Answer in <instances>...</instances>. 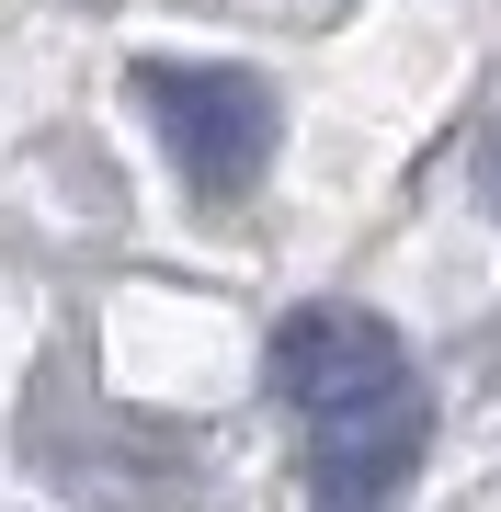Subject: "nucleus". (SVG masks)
<instances>
[{
    "label": "nucleus",
    "mask_w": 501,
    "mask_h": 512,
    "mask_svg": "<svg viewBox=\"0 0 501 512\" xmlns=\"http://www.w3.org/2000/svg\"><path fill=\"white\" fill-rule=\"evenodd\" d=\"M137 103L160 114L183 183L205 194H251L262 148H274V92L251 69H137Z\"/></svg>",
    "instance_id": "f257e3e1"
},
{
    "label": "nucleus",
    "mask_w": 501,
    "mask_h": 512,
    "mask_svg": "<svg viewBox=\"0 0 501 512\" xmlns=\"http://www.w3.org/2000/svg\"><path fill=\"white\" fill-rule=\"evenodd\" d=\"M274 387L308 421H342V410L399 399L410 365H399V330L388 319H365V308H297V319L274 330Z\"/></svg>",
    "instance_id": "f03ea898"
},
{
    "label": "nucleus",
    "mask_w": 501,
    "mask_h": 512,
    "mask_svg": "<svg viewBox=\"0 0 501 512\" xmlns=\"http://www.w3.org/2000/svg\"><path fill=\"white\" fill-rule=\"evenodd\" d=\"M422 456V399H376V410H342L319 421V512H376L399 490V467Z\"/></svg>",
    "instance_id": "7ed1b4c3"
},
{
    "label": "nucleus",
    "mask_w": 501,
    "mask_h": 512,
    "mask_svg": "<svg viewBox=\"0 0 501 512\" xmlns=\"http://www.w3.org/2000/svg\"><path fill=\"white\" fill-rule=\"evenodd\" d=\"M479 194L501 205V126H490V148H479Z\"/></svg>",
    "instance_id": "20e7f679"
}]
</instances>
